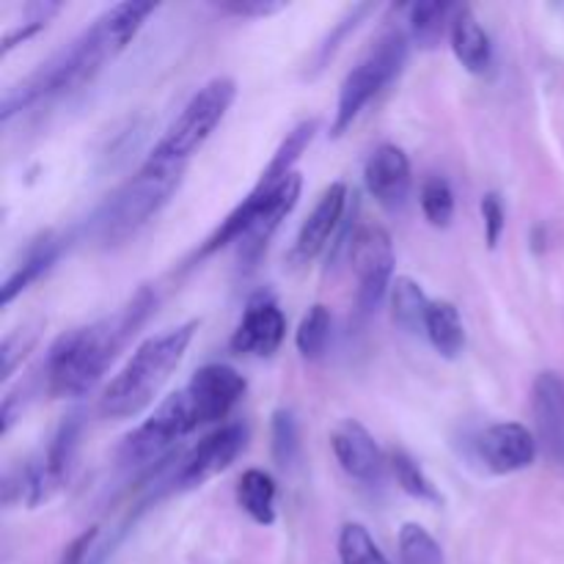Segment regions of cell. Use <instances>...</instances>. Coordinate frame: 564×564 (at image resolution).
I'll return each mask as SVG.
<instances>
[{"instance_id":"ac0fdd59","label":"cell","mask_w":564,"mask_h":564,"mask_svg":"<svg viewBox=\"0 0 564 564\" xmlns=\"http://www.w3.org/2000/svg\"><path fill=\"white\" fill-rule=\"evenodd\" d=\"M452 50H455V58L460 61V66L471 75H485L494 64V44H490L488 31L482 28V22L477 20L468 6H457L455 17H452L449 28Z\"/></svg>"},{"instance_id":"8fae6325","label":"cell","mask_w":564,"mask_h":564,"mask_svg":"<svg viewBox=\"0 0 564 564\" xmlns=\"http://www.w3.org/2000/svg\"><path fill=\"white\" fill-rule=\"evenodd\" d=\"M246 389V378L237 369L226 367V364H207V367L193 372V378L187 380L182 391H185L187 405H191L198 427H207V424L229 416L237 402L242 400Z\"/></svg>"},{"instance_id":"cb8c5ba5","label":"cell","mask_w":564,"mask_h":564,"mask_svg":"<svg viewBox=\"0 0 564 564\" xmlns=\"http://www.w3.org/2000/svg\"><path fill=\"white\" fill-rule=\"evenodd\" d=\"M430 297L424 295L422 284L413 281L411 275H400L391 284V317L408 334H424L427 328V312H430Z\"/></svg>"},{"instance_id":"8992f818","label":"cell","mask_w":564,"mask_h":564,"mask_svg":"<svg viewBox=\"0 0 564 564\" xmlns=\"http://www.w3.org/2000/svg\"><path fill=\"white\" fill-rule=\"evenodd\" d=\"M235 97L237 83L231 80V77L220 75L204 83V86L187 99L182 113L171 121V127L163 132V138L154 143L149 158L158 160V163L185 165L187 160L209 141V135L218 130V124L226 119Z\"/></svg>"},{"instance_id":"30bf717a","label":"cell","mask_w":564,"mask_h":564,"mask_svg":"<svg viewBox=\"0 0 564 564\" xmlns=\"http://www.w3.org/2000/svg\"><path fill=\"white\" fill-rule=\"evenodd\" d=\"M248 444V430L240 422H231L209 433L207 438L198 441L191 452L180 460L176 468L174 488L176 490H196L213 477L224 474L231 463L237 460Z\"/></svg>"},{"instance_id":"277c9868","label":"cell","mask_w":564,"mask_h":564,"mask_svg":"<svg viewBox=\"0 0 564 564\" xmlns=\"http://www.w3.org/2000/svg\"><path fill=\"white\" fill-rule=\"evenodd\" d=\"M301 174H290L273 187L253 185V191L220 220V226L207 237V242H204L196 257H213L220 248L237 242L246 268H257L268 242L273 240V235L284 224L286 215L295 209L297 198H301Z\"/></svg>"},{"instance_id":"6da1fadb","label":"cell","mask_w":564,"mask_h":564,"mask_svg":"<svg viewBox=\"0 0 564 564\" xmlns=\"http://www.w3.org/2000/svg\"><path fill=\"white\" fill-rule=\"evenodd\" d=\"M158 11L152 0H124L110 9H105L75 42L58 55L39 66L33 75L11 86L3 94L0 105V119L9 121L20 110L42 102V99L69 94L91 83L105 66L113 64L121 53L132 44V39L141 33L149 17Z\"/></svg>"},{"instance_id":"5bb4252c","label":"cell","mask_w":564,"mask_h":564,"mask_svg":"<svg viewBox=\"0 0 564 564\" xmlns=\"http://www.w3.org/2000/svg\"><path fill=\"white\" fill-rule=\"evenodd\" d=\"M538 435L518 422L490 424L477 441V449L488 471L516 474L523 471L538 457Z\"/></svg>"},{"instance_id":"4dcf8cb0","label":"cell","mask_w":564,"mask_h":564,"mask_svg":"<svg viewBox=\"0 0 564 564\" xmlns=\"http://www.w3.org/2000/svg\"><path fill=\"white\" fill-rule=\"evenodd\" d=\"M419 202H422L424 218L435 229H446L452 224V218H455V193H452V185L444 176H430V180H424Z\"/></svg>"},{"instance_id":"3957f363","label":"cell","mask_w":564,"mask_h":564,"mask_svg":"<svg viewBox=\"0 0 564 564\" xmlns=\"http://www.w3.org/2000/svg\"><path fill=\"white\" fill-rule=\"evenodd\" d=\"M198 323L191 319L185 325L165 330V334L149 336L138 350L132 352L130 361L119 369L116 378L105 386L99 397V416L102 419H135L138 413L147 411L163 386L169 383L171 375L180 369L193 336H196Z\"/></svg>"},{"instance_id":"e0dca14e","label":"cell","mask_w":564,"mask_h":564,"mask_svg":"<svg viewBox=\"0 0 564 564\" xmlns=\"http://www.w3.org/2000/svg\"><path fill=\"white\" fill-rule=\"evenodd\" d=\"M364 182L380 207L400 209L411 193V160L394 143H380L364 165Z\"/></svg>"},{"instance_id":"83f0119b","label":"cell","mask_w":564,"mask_h":564,"mask_svg":"<svg viewBox=\"0 0 564 564\" xmlns=\"http://www.w3.org/2000/svg\"><path fill=\"white\" fill-rule=\"evenodd\" d=\"M341 564H391L361 523H345L339 532Z\"/></svg>"},{"instance_id":"44dd1931","label":"cell","mask_w":564,"mask_h":564,"mask_svg":"<svg viewBox=\"0 0 564 564\" xmlns=\"http://www.w3.org/2000/svg\"><path fill=\"white\" fill-rule=\"evenodd\" d=\"M317 135V119L297 121L290 132L284 135V141L279 143V149L273 152L270 163L264 165L262 176H259V187H273L279 185L281 180H286L290 174H295V163L303 158V152L308 149V143Z\"/></svg>"},{"instance_id":"ffe728a7","label":"cell","mask_w":564,"mask_h":564,"mask_svg":"<svg viewBox=\"0 0 564 564\" xmlns=\"http://www.w3.org/2000/svg\"><path fill=\"white\" fill-rule=\"evenodd\" d=\"M58 253H61V242L53 240L50 235H44L42 240L33 242V246L28 248L25 259H22V262L6 275L3 286H0V306H9V303L14 301L17 295H22L33 281L42 279V275L55 264Z\"/></svg>"},{"instance_id":"e575fe53","label":"cell","mask_w":564,"mask_h":564,"mask_svg":"<svg viewBox=\"0 0 564 564\" xmlns=\"http://www.w3.org/2000/svg\"><path fill=\"white\" fill-rule=\"evenodd\" d=\"M482 220H485V240L488 248H499L501 235L507 229L505 204H501L499 193H485L482 196Z\"/></svg>"},{"instance_id":"d6986e66","label":"cell","mask_w":564,"mask_h":564,"mask_svg":"<svg viewBox=\"0 0 564 564\" xmlns=\"http://www.w3.org/2000/svg\"><path fill=\"white\" fill-rule=\"evenodd\" d=\"M80 430H83L80 413H69V416L61 419L47 452H44V457L39 460L42 463L44 479H47L53 494H58L61 485L69 479L72 463H75V455H77V441H80Z\"/></svg>"},{"instance_id":"603a6c76","label":"cell","mask_w":564,"mask_h":564,"mask_svg":"<svg viewBox=\"0 0 564 564\" xmlns=\"http://www.w3.org/2000/svg\"><path fill=\"white\" fill-rule=\"evenodd\" d=\"M237 505L259 527L275 523V479L262 468H251L237 482Z\"/></svg>"},{"instance_id":"d6a6232c","label":"cell","mask_w":564,"mask_h":564,"mask_svg":"<svg viewBox=\"0 0 564 564\" xmlns=\"http://www.w3.org/2000/svg\"><path fill=\"white\" fill-rule=\"evenodd\" d=\"M369 11H372V6H352V9L341 17L339 25L334 28V33H330V36L317 47V55H314V72H319L328 66V61L334 58L336 50L341 47V42L347 39V33L356 31V25L364 20V14H369Z\"/></svg>"},{"instance_id":"5b68a950","label":"cell","mask_w":564,"mask_h":564,"mask_svg":"<svg viewBox=\"0 0 564 564\" xmlns=\"http://www.w3.org/2000/svg\"><path fill=\"white\" fill-rule=\"evenodd\" d=\"M182 171L185 165L158 163L147 158L138 174L130 176L97 213L94 229H97L99 242L105 248H113L135 237L171 202L182 182Z\"/></svg>"},{"instance_id":"836d02e7","label":"cell","mask_w":564,"mask_h":564,"mask_svg":"<svg viewBox=\"0 0 564 564\" xmlns=\"http://www.w3.org/2000/svg\"><path fill=\"white\" fill-rule=\"evenodd\" d=\"M36 328H17L11 330L9 336L3 339V345H0V358H3V367H0V380H9L11 375H14V369L20 367L22 358L28 356V350L33 347V341H36Z\"/></svg>"},{"instance_id":"4fadbf2b","label":"cell","mask_w":564,"mask_h":564,"mask_svg":"<svg viewBox=\"0 0 564 564\" xmlns=\"http://www.w3.org/2000/svg\"><path fill=\"white\" fill-rule=\"evenodd\" d=\"M347 202H350V193H347L345 182H334L330 187H325V193L317 198V204L297 231V240L290 253L292 262L308 264L328 248V242H334V235L345 224L341 218H345Z\"/></svg>"},{"instance_id":"52a82bcc","label":"cell","mask_w":564,"mask_h":564,"mask_svg":"<svg viewBox=\"0 0 564 564\" xmlns=\"http://www.w3.org/2000/svg\"><path fill=\"white\" fill-rule=\"evenodd\" d=\"M408 58V36L400 28L386 31L367 53L361 55L356 66L345 75L336 99L334 124L330 138H341L352 127V121L361 116V110L400 75L402 64Z\"/></svg>"},{"instance_id":"4316f807","label":"cell","mask_w":564,"mask_h":564,"mask_svg":"<svg viewBox=\"0 0 564 564\" xmlns=\"http://www.w3.org/2000/svg\"><path fill=\"white\" fill-rule=\"evenodd\" d=\"M330 339V312L323 303H314L306 314H303L301 325L295 330V345L297 352L308 361H317L323 358V352L328 350Z\"/></svg>"},{"instance_id":"7402d4cb","label":"cell","mask_w":564,"mask_h":564,"mask_svg":"<svg viewBox=\"0 0 564 564\" xmlns=\"http://www.w3.org/2000/svg\"><path fill=\"white\" fill-rule=\"evenodd\" d=\"M424 336H427L430 345L435 347V352L449 358V361L466 350V328H463L460 312H457L455 303L449 301L430 303Z\"/></svg>"},{"instance_id":"484cf974","label":"cell","mask_w":564,"mask_h":564,"mask_svg":"<svg viewBox=\"0 0 564 564\" xmlns=\"http://www.w3.org/2000/svg\"><path fill=\"white\" fill-rule=\"evenodd\" d=\"M389 466H391V474H394L397 485H400V488L405 490L411 499L424 501V505H435V507L444 501V499H441L438 488L433 485V479H430L427 474L422 471V466H419V463L413 460L408 452H402V449L391 452Z\"/></svg>"},{"instance_id":"d590c367","label":"cell","mask_w":564,"mask_h":564,"mask_svg":"<svg viewBox=\"0 0 564 564\" xmlns=\"http://www.w3.org/2000/svg\"><path fill=\"white\" fill-rule=\"evenodd\" d=\"M220 11L235 17H270L279 14V11L286 9V3L281 0H226V3H218Z\"/></svg>"},{"instance_id":"f546056e","label":"cell","mask_w":564,"mask_h":564,"mask_svg":"<svg viewBox=\"0 0 564 564\" xmlns=\"http://www.w3.org/2000/svg\"><path fill=\"white\" fill-rule=\"evenodd\" d=\"M400 562L402 564H444V551L438 540L422 523H405L400 529Z\"/></svg>"},{"instance_id":"ba28073f","label":"cell","mask_w":564,"mask_h":564,"mask_svg":"<svg viewBox=\"0 0 564 564\" xmlns=\"http://www.w3.org/2000/svg\"><path fill=\"white\" fill-rule=\"evenodd\" d=\"M198 424L187 405L185 391H174L165 397L152 416L138 424L119 446L121 466H149V463H163L174 455V444L185 435L196 433Z\"/></svg>"},{"instance_id":"2e32d148","label":"cell","mask_w":564,"mask_h":564,"mask_svg":"<svg viewBox=\"0 0 564 564\" xmlns=\"http://www.w3.org/2000/svg\"><path fill=\"white\" fill-rule=\"evenodd\" d=\"M330 446H334L336 463L341 466V471L350 479H356V482L372 485L383 477V452H380L372 433L361 422H356V419L336 424V430L330 433Z\"/></svg>"},{"instance_id":"d4e9b609","label":"cell","mask_w":564,"mask_h":564,"mask_svg":"<svg viewBox=\"0 0 564 564\" xmlns=\"http://www.w3.org/2000/svg\"><path fill=\"white\" fill-rule=\"evenodd\" d=\"M457 6L441 3V0H419L408 6V28L419 47H435L444 36L446 28H452Z\"/></svg>"},{"instance_id":"7a4b0ae2","label":"cell","mask_w":564,"mask_h":564,"mask_svg":"<svg viewBox=\"0 0 564 564\" xmlns=\"http://www.w3.org/2000/svg\"><path fill=\"white\" fill-rule=\"evenodd\" d=\"M152 286H141L124 306L110 317L61 334L44 358L47 391L58 400L83 397L102 380L127 341L138 334L154 308Z\"/></svg>"},{"instance_id":"f1b7e54d","label":"cell","mask_w":564,"mask_h":564,"mask_svg":"<svg viewBox=\"0 0 564 564\" xmlns=\"http://www.w3.org/2000/svg\"><path fill=\"white\" fill-rule=\"evenodd\" d=\"M270 438H273V460L279 468H292L297 463V452H301V433H297L295 413L290 408H279L273 413V424H270Z\"/></svg>"},{"instance_id":"1f68e13d","label":"cell","mask_w":564,"mask_h":564,"mask_svg":"<svg viewBox=\"0 0 564 564\" xmlns=\"http://www.w3.org/2000/svg\"><path fill=\"white\" fill-rule=\"evenodd\" d=\"M61 11V3H31L25 6V22L17 25L14 31H9L3 36V47H0V55H9L17 44L28 42L31 36H36L44 25L50 22V17H55Z\"/></svg>"},{"instance_id":"9a60e30c","label":"cell","mask_w":564,"mask_h":564,"mask_svg":"<svg viewBox=\"0 0 564 564\" xmlns=\"http://www.w3.org/2000/svg\"><path fill=\"white\" fill-rule=\"evenodd\" d=\"M532 416L538 444L554 466L564 468V378L560 372H540L534 378Z\"/></svg>"},{"instance_id":"9c48e42d","label":"cell","mask_w":564,"mask_h":564,"mask_svg":"<svg viewBox=\"0 0 564 564\" xmlns=\"http://www.w3.org/2000/svg\"><path fill=\"white\" fill-rule=\"evenodd\" d=\"M350 264L358 279V308L375 312L394 284V242L378 224L356 229L350 242Z\"/></svg>"},{"instance_id":"7c38bea8","label":"cell","mask_w":564,"mask_h":564,"mask_svg":"<svg viewBox=\"0 0 564 564\" xmlns=\"http://www.w3.org/2000/svg\"><path fill=\"white\" fill-rule=\"evenodd\" d=\"M286 336V319L270 292H257L246 303L240 323L231 334L229 347L237 356L270 358L281 347Z\"/></svg>"}]
</instances>
